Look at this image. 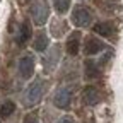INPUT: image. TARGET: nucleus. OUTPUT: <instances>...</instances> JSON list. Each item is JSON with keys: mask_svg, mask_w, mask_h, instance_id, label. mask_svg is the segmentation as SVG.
Wrapping results in <instances>:
<instances>
[{"mask_svg": "<svg viewBox=\"0 0 123 123\" xmlns=\"http://www.w3.org/2000/svg\"><path fill=\"white\" fill-rule=\"evenodd\" d=\"M44 87H46V82L43 79H36L33 84H29V87L24 91V96H22L24 106L33 108L34 104H38L44 94Z\"/></svg>", "mask_w": 123, "mask_h": 123, "instance_id": "obj_1", "label": "nucleus"}, {"mask_svg": "<svg viewBox=\"0 0 123 123\" xmlns=\"http://www.w3.org/2000/svg\"><path fill=\"white\" fill-rule=\"evenodd\" d=\"M31 15H33V21L38 26H43L46 21H48L50 15V7L46 0H34L33 5H31Z\"/></svg>", "mask_w": 123, "mask_h": 123, "instance_id": "obj_2", "label": "nucleus"}, {"mask_svg": "<svg viewBox=\"0 0 123 123\" xmlns=\"http://www.w3.org/2000/svg\"><path fill=\"white\" fill-rule=\"evenodd\" d=\"M72 22L77 27H87L92 22V12L86 5H75L72 10Z\"/></svg>", "mask_w": 123, "mask_h": 123, "instance_id": "obj_3", "label": "nucleus"}, {"mask_svg": "<svg viewBox=\"0 0 123 123\" xmlns=\"http://www.w3.org/2000/svg\"><path fill=\"white\" fill-rule=\"evenodd\" d=\"M70 103H72V91L68 87H58L53 96V104L60 110H68Z\"/></svg>", "mask_w": 123, "mask_h": 123, "instance_id": "obj_4", "label": "nucleus"}, {"mask_svg": "<svg viewBox=\"0 0 123 123\" xmlns=\"http://www.w3.org/2000/svg\"><path fill=\"white\" fill-rule=\"evenodd\" d=\"M34 56L31 55V53H27V55H24L21 60H19V67H17V70H19V75L22 77V79H29V77H33V74H34Z\"/></svg>", "mask_w": 123, "mask_h": 123, "instance_id": "obj_5", "label": "nucleus"}, {"mask_svg": "<svg viewBox=\"0 0 123 123\" xmlns=\"http://www.w3.org/2000/svg\"><path fill=\"white\" fill-rule=\"evenodd\" d=\"M58 60H60V46L55 44L53 48L50 51H46V55L43 56V67H44V72H53L56 63H58Z\"/></svg>", "mask_w": 123, "mask_h": 123, "instance_id": "obj_6", "label": "nucleus"}, {"mask_svg": "<svg viewBox=\"0 0 123 123\" xmlns=\"http://www.w3.org/2000/svg\"><path fill=\"white\" fill-rule=\"evenodd\" d=\"M104 48H106V44H104L101 39L94 38V36H87L86 41H84V53H86L87 56L98 55V53H101Z\"/></svg>", "mask_w": 123, "mask_h": 123, "instance_id": "obj_7", "label": "nucleus"}, {"mask_svg": "<svg viewBox=\"0 0 123 123\" xmlns=\"http://www.w3.org/2000/svg\"><path fill=\"white\" fill-rule=\"evenodd\" d=\"M80 33L79 31H74V33H70L67 43H65V50L70 56H75L77 53H79V48H80Z\"/></svg>", "mask_w": 123, "mask_h": 123, "instance_id": "obj_8", "label": "nucleus"}, {"mask_svg": "<svg viewBox=\"0 0 123 123\" xmlns=\"http://www.w3.org/2000/svg\"><path fill=\"white\" fill-rule=\"evenodd\" d=\"M101 101V92L96 89V87H86L84 91H82V103L86 104V106H94V104H98Z\"/></svg>", "mask_w": 123, "mask_h": 123, "instance_id": "obj_9", "label": "nucleus"}, {"mask_svg": "<svg viewBox=\"0 0 123 123\" xmlns=\"http://www.w3.org/2000/svg\"><path fill=\"white\" fill-rule=\"evenodd\" d=\"M94 33L104 36V38H115L116 34V27L113 22H99L94 26Z\"/></svg>", "mask_w": 123, "mask_h": 123, "instance_id": "obj_10", "label": "nucleus"}, {"mask_svg": "<svg viewBox=\"0 0 123 123\" xmlns=\"http://www.w3.org/2000/svg\"><path fill=\"white\" fill-rule=\"evenodd\" d=\"M84 75H86L87 80H94V79H98V77L101 75L99 65L96 63V62H92V60H87L86 63H84Z\"/></svg>", "mask_w": 123, "mask_h": 123, "instance_id": "obj_11", "label": "nucleus"}, {"mask_svg": "<svg viewBox=\"0 0 123 123\" xmlns=\"http://www.w3.org/2000/svg\"><path fill=\"white\" fill-rule=\"evenodd\" d=\"M31 34H33V31H31V24H29V21H24V22L21 24L19 34H17V43H19L21 46H24V44L29 41Z\"/></svg>", "mask_w": 123, "mask_h": 123, "instance_id": "obj_12", "label": "nucleus"}, {"mask_svg": "<svg viewBox=\"0 0 123 123\" xmlns=\"http://www.w3.org/2000/svg\"><path fill=\"white\" fill-rule=\"evenodd\" d=\"M48 43H50V39H48V36H46V33L44 31H39L36 39H34V50L36 51H44L46 48H48Z\"/></svg>", "mask_w": 123, "mask_h": 123, "instance_id": "obj_13", "label": "nucleus"}, {"mask_svg": "<svg viewBox=\"0 0 123 123\" xmlns=\"http://www.w3.org/2000/svg\"><path fill=\"white\" fill-rule=\"evenodd\" d=\"M65 31H67V22H63V21H53V24H51V33H53V36L60 38Z\"/></svg>", "mask_w": 123, "mask_h": 123, "instance_id": "obj_14", "label": "nucleus"}, {"mask_svg": "<svg viewBox=\"0 0 123 123\" xmlns=\"http://www.w3.org/2000/svg\"><path fill=\"white\" fill-rule=\"evenodd\" d=\"M14 111H15V104L12 101H5L0 106V118H9Z\"/></svg>", "mask_w": 123, "mask_h": 123, "instance_id": "obj_15", "label": "nucleus"}, {"mask_svg": "<svg viewBox=\"0 0 123 123\" xmlns=\"http://www.w3.org/2000/svg\"><path fill=\"white\" fill-rule=\"evenodd\" d=\"M53 7L58 14H65L70 9V0H53Z\"/></svg>", "mask_w": 123, "mask_h": 123, "instance_id": "obj_16", "label": "nucleus"}, {"mask_svg": "<svg viewBox=\"0 0 123 123\" xmlns=\"http://www.w3.org/2000/svg\"><path fill=\"white\" fill-rule=\"evenodd\" d=\"M22 123H39V121H38V113H34V111H33V113L26 115Z\"/></svg>", "mask_w": 123, "mask_h": 123, "instance_id": "obj_17", "label": "nucleus"}, {"mask_svg": "<svg viewBox=\"0 0 123 123\" xmlns=\"http://www.w3.org/2000/svg\"><path fill=\"white\" fill-rule=\"evenodd\" d=\"M58 123H75V121H74L72 116H63V118H60V120H58Z\"/></svg>", "mask_w": 123, "mask_h": 123, "instance_id": "obj_18", "label": "nucleus"}]
</instances>
